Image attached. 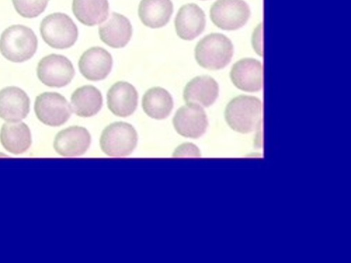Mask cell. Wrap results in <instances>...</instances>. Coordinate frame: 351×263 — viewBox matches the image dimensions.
<instances>
[{
  "instance_id": "24",
  "label": "cell",
  "mask_w": 351,
  "mask_h": 263,
  "mask_svg": "<svg viewBox=\"0 0 351 263\" xmlns=\"http://www.w3.org/2000/svg\"><path fill=\"white\" fill-rule=\"evenodd\" d=\"M173 157H200V151L198 147L189 142L179 145L174 151Z\"/></svg>"
},
{
  "instance_id": "10",
  "label": "cell",
  "mask_w": 351,
  "mask_h": 263,
  "mask_svg": "<svg viewBox=\"0 0 351 263\" xmlns=\"http://www.w3.org/2000/svg\"><path fill=\"white\" fill-rule=\"evenodd\" d=\"M113 60L111 54L101 47H92L81 55L78 68L88 80L96 82L106 79L111 72Z\"/></svg>"
},
{
  "instance_id": "4",
  "label": "cell",
  "mask_w": 351,
  "mask_h": 263,
  "mask_svg": "<svg viewBox=\"0 0 351 263\" xmlns=\"http://www.w3.org/2000/svg\"><path fill=\"white\" fill-rule=\"evenodd\" d=\"M40 32L43 40L57 49L71 47L78 37L77 25L70 16L62 12L45 16L40 23Z\"/></svg>"
},
{
  "instance_id": "26",
  "label": "cell",
  "mask_w": 351,
  "mask_h": 263,
  "mask_svg": "<svg viewBox=\"0 0 351 263\" xmlns=\"http://www.w3.org/2000/svg\"><path fill=\"white\" fill-rule=\"evenodd\" d=\"M203 1H205V0H203Z\"/></svg>"
},
{
  "instance_id": "21",
  "label": "cell",
  "mask_w": 351,
  "mask_h": 263,
  "mask_svg": "<svg viewBox=\"0 0 351 263\" xmlns=\"http://www.w3.org/2000/svg\"><path fill=\"white\" fill-rule=\"evenodd\" d=\"M142 108L149 117L156 120L166 118L173 108L171 94L165 88L154 86L149 88L142 97Z\"/></svg>"
},
{
  "instance_id": "17",
  "label": "cell",
  "mask_w": 351,
  "mask_h": 263,
  "mask_svg": "<svg viewBox=\"0 0 351 263\" xmlns=\"http://www.w3.org/2000/svg\"><path fill=\"white\" fill-rule=\"evenodd\" d=\"M219 95V85L209 75H199L191 79L183 90L186 103H196L203 107L213 105Z\"/></svg>"
},
{
  "instance_id": "3",
  "label": "cell",
  "mask_w": 351,
  "mask_h": 263,
  "mask_svg": "<svg viewBox=\"0 0 351 263\" xmlns=\"http://www.w3.org/2000/svg\"><path fill=\"white\" fill-rule=\"evenodd\" d=\"M38 40L32 29L23 25H12L0 37V53L8 60L23 62L36 53Z\"/></svg>"
},
{
  "instance_id": "9",
  "label": "cell",
  "mask_w": 351,
  "mask_h": 263,
  "mask_svg": "<svg viewBox=\"0 0 351 263\" xmlns=\"http://www.w3.org/2000/svg\"><path fill=\"white\" fill-rule=\"evenodd\" d=\"M172 123L178 134L194 139L204 134L208 126V118L202 107L192 103H186L178 108Z\"/></svg>"
},
{
  "instance_id": "16",
  "label": "cell",
  "mask_w": 351,
  "mask_h": 263,
  "mask_svg": "<svg viewBox=\"0 0 351 263\" xmlns=\"http://www.w3.org/2000/svg\"><path fill=\"white\" fill-rule=\"evenodd\" d=\"M30 100L26 92L16 86L0 90V118L8 122L25 118L29 112Z\"/></svg>"
},
{
  "instance_id": "23",
  "label": "cell",
  "mask_w": 351,
  "mask_h": 263,
  "mask_svg": "<svg viewBox=\"0 0 351 263\" xmlns=\"http://www.w3.org/2000/svg\"><path fill=\"white\" fill-rule=\"evenodd\" d=\"M49 0H12L17 13L25 18H34L45 10Z\"/></svg>"
},
{
  "instance_id": "18",
  "label": "cell",
  "mask_w": 351,
  "mask_h": 263,
  "mask_svg": "<svg viewBox=\"0 0 351 263\" xmlns=\"http://www.w3.org/2000/svg\"><path fill=\"white\" fill-rule=\"evenodd\" d=\"M173 12L171 0H141L138 15L142 23L149 28L165 26Z\"/></svg>"
},
{
  "instance_id": "5",
  "label": "cell",
  "mask_w": 351,
  "mask_h": 263,
  "mask_svg": "<svg viewBox=\"0 0 351 263\" xmlns=\"http://www.w3.org/2000/svg\"><path fill=\"white\" fill-rule=\"evenodd\" d=\"M138 142L134 127L126 122H114L102 131L99 145L101 151L110 157H125L132 153Z\"/></svg>"
},
{
  "instance_id": "14",
  "label": "cell",
  "mask_w": 351,
  "mask_h": 263,
  "mask_svg": "<svg viewBox=\"0 0 351 263\" xmlns=\"http://www.w3.org/2000/svg\"><path fill=\"white\" fill-rule=\"evenodd\" d=\"M106 98L108 108L113 114L119 117H127L136 110L138 94L132 84L118 81L110 87Z\"/></svg>"
},
{
  "instance_id": "1",
  "label": "cell",
  "mask_w": 351,
  "mask_h": 263,
  "mask_svg": "<svg viewBox=\"0 0 351 263\" xmlns=\"http://www.w3.org/2000/svg\"><path fill=\"white\" fill-rule=\"evenodd\" d=\"M262 110V102L258 97L241 95L228 103L224 116L232 130L245 134L261 126Z\"/></svg>"
},
{
  "instance_id": "7",
  "label": "cell",
  "mask_w": 351,
  "mask_h": 263,
  "mask_svg": "<svg viewBox=\"0 0 351 263\" xmlns=\"http://www.w3.org/2000/svg\"><path fill=\"white\" fill-rule=\"evenodd\" d=\"M34 112L45 125L58 127L70 118L72 108L66 98L56 92H45L36 97Z\"/></svg>"
},
{
  "instance_id": "22",
  "label": "cell",
  "mask_w": 351,
  "mask_h": 263,
  "mask_svg": "<svg viewBox=\"0 0 351 263\" xmlns=\"http://www.w3.org/2000/svg\"><path fill=\"white\" fill-rule=\"evenodd\" d=\"M108 0H73L72 11L83 25L92 27L104 23L108 17Z\"/></svg>"
},
{
  "instance_id": "25",
  "label": "cell",
  "mask_w": 351,
  "mask_h": 263,
  "mask_svg": "<svg viewBox=\"0 0 351 263\" xmlns=\"http://www.w3.org/2000/svg\"><path fill=\"white\" fill-rule=\"evenodd\" d=\"M252 45L255 51L261 56L263 55L262 24H259L254 31L252 36Z\"/></svg>"
},
{
  "instance_id": "13",
  "label": "cell",
  "mask_w": 351,
  "mask_h": 263,
  "mask_svg": "<svg viewBox=\"0 0 351 263\" xmlns=\"http://www.w3.org/2000/svg\"><path fill=\"white\" fill-rule=\"evenodd\" d=\"M205 26L204 12L193 3L182 5L174 19L176 33L184 40H192L197 38L204 32Z\"/></svg>"
},
{
  "instance_id": "2",
  "label": "cell",
  "mask_w": 351,
  "mask_h": 263,
  "mask_svg": "<svg viewBox=\"0 0 351 263\" xmlns=\"http://www.w3.org/2000/svg\"><path fill=\"white\" fill-rule=\"evenodd\" d=\"M195 58L202 68L219 70L230 62L234 47L231 40L219 33L209 34L200 39L195 47Z\"/></svg>"
},
{
  "instance_id": "11",
  "label": "cell",
  "mask_w": 351,
  "mask_h": 263,
  "mask_svg": "<svg viewBox=\"0 0 351 263\" xmlns=\"http://www.w3.org/2000/svg\"><path fill=\"white\" fill-rule=\"evenodd\" d=\"M262 63L254 58H245L235 62L230 72L232 84L245 92H257L263 87Z\"/></svg>"
},
{
  "instance_id": "8",
  "label": "cell",
  "mask_w": 351,
  "mask_h": 263,
  "mask_svg": "<svg viewBox=\"0 0 351 263\" xmlns=\"http://www.w3.org/2000/svg\"><path fill=\"white\" fill-rule=\"evenodd\" d=\"M36 73L39 80L45 85L61 88L71 82L75 75V69L66 57L51 53L40 60Z\"/></svg>"
},
{
  "instance_id": "15",
  "label": "cell",
  "mask_w": 351,
  "mask_h": 263,
  "mask_svg": "<svg viewBox=\"0 0 351 263\" xmlns=\"http://www.w3.org/2000/svg\"><path fill=\"white\" fill-rule=\"evenodd\" d=\"M100 40L110 47L123 48L132 36V26L130 20L123 14L113 12L108 20L99 26Z\"/></svg>"
},
{
  "instance_id": "20",
  "label": "cell",
  "mask_w": 351,
  "mask_h": 263,
  "mask_svg": "<svg viewBox=\"0 0 351 263\" xmlns=\"http://www.w3.org/2000/svg\"><path fill=\"white\" fill-rule=\"evenodd\" d=\"M72 110L80 117L96 115L103 105L102 95L93 85H84L75 89L71 96Z\"/></svg>"
},
{
  "instance_id": "6",
  "label": "cell",
  "mask_w": 351,
  "mask_h": 263,
  "mask_svg": "<svg viewBox=\"0 0 351 263\" xmlns=\"http://www.w3.org/2000/svg\"><path fill=\"white\" fill-rule=\"evenodd\" d=\"M250 9L243 0H217L210 8L213 23L223 30H237L245 25Z\"/></svg>"
},
{
  "instance_id": "19",
  "label": "cell",
  "mask_w": 351,
  "mask_h": 263,
  "mask_svg": "<svg viewBox=\"0 0 351 263\" xmlns=\"http://www.w3.org/2000/svg\"><path fill=\"white\" fill-rule=\"evenodd\" d=\"M0 142L8 152L18 155L29 148L32 136L29 127L23 122H8L0 130Z\"/></svg>"
},
{
  "instance_id": "12",
  "label": "cell",
  "mask_w": 351,
  "mask_h": 263,
  "mask_svg": "<svg viewBox=\"0 0 351 263\" xmlns=\"http://www.w3.org/2000/svg\"><path fill=\"white\" fill-rule=\"evenodd\" d=\"M91 142L89 132L81 126H71L60 131L55 136L53 148L60 155L75 157L84 154Z\"/></svg>"
}]
</instances>
